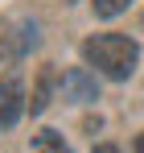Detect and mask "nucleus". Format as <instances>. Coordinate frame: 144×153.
<instances>
[{
    "mask_svg": "<svg viewBox=\"0 0 144 153\" xmlns=\"http://www.w3.org/2000/svg\"><path fill=\"white\" fill-rule=\"evenodd\" d=\"M82 58L95 66L99 75L107 79H128L136 71V62H140V46L132 42V37H123V33H95V37H87L82 42Z\"/></svg>",
    "mask_w": 144,
    "mask_h": 153,
    "instance_id": "f257e3e1",
    "label": "nucleus"
},
{
    "mask_svg": "<svg viewBox=\"0 0 144 153\" xmlns=\"http://www.w3.org/2000/svg\"><path fill=\"white\" fill-rule=\"evenodd\" d=\"M25 112V87L21 75H4L0 79V128H12Z\"/></svg>",
    "mask_w": 144,
    "mask_h": 153,
    "instance_id": "f03ea898",
    "label": "nucleus"
},
{
    "mask_svg": "<svg viewBox=\"0 0 144 153\" xmlns=\"http://www.w3.org/2000/svg\"><path fill=\"white\" fill-rule=\"evenodd\" d=\"M62 91H66V95H70L74 103H91V100H99V87H95V79L87 75L82 66L66 71V79H62Z\"/></svg>",
    "mask_w": 144,
    "mask_h": 153,
    "instance_id": "7ed1b4c3",
    "label": "nucleus"
},
{
    "mask_svg": "<svg viewBox=\"0 0 144 153\" xmlns=\"http://www.w3.org/2000/svg\"><path fill=\"white\" fill-rule=\"evenodd\" d=\"M49 91H54V71H49V66H41V75H37V87H33V100H29V112H33V116L49 108Z\"/></svg>",
    "mask_w": 144,
    "mask_h": 153,
    "instance_id": "20e7f679",
    "label": "nucleus"
},
{
    "mask_svg": "<svg viewBox=\"0 0 144 153\" xmlns=\"http://www.w3.org/2000/svg\"><path fill=\"white\" fill-rule=\"evenodd\" d=\"M33 149H37V153H70V145L62 141V132H54V128H46V132H37Z\"/></svg>",
    "mask_w": 144,
    "mask_h": 153,
    "instance_id": "39448f33",
    "label": "nucleus"
},
{
    "mask_svg": "<svg viewBox=\"0 0 144 153\" xmlns=\"http://www.w3.org/2000/svg\"><path fill=\"white\" fill-rule=\"evenodd\" d=\"M95 4V17H103V21H111V17H120L123 8L132 4V0H91Z\"/></svg>",
    "mask_w": 144,
    "mask_h": 153,
    "instance_id": "423d86ee",
    "label": "nucleus"
},
{
    "mask_svg": "<svg viewBox=\"0 0 144 153\" xmlns=\"http://www.w3.org/2000/svg\"><path fill=\"white\" fill-rule=\"evenodd\" d=\"M132 153H144V132L136 137V145H132Z\"/></svg>",
    "mask_w": 144,
    "mask_h": 153,
    "instance_id": "0eeeda50",
    "label": "nucleus"
},
{
    "mask_svg": "<svg viewBox=\"0 0 144 153\" xmlns=\"http://www.w3.org/2000/svg\"><path fill=\"white\" fill-rule=\"evenodd\" d=\"M95 153H120V149H115V145H99Z\"/></svg>",
    "mask_w": 144,
    "mask_h": 153,
    "instance_id": "6e6552de",
    "label": "nucleus"
}]
</instances>
